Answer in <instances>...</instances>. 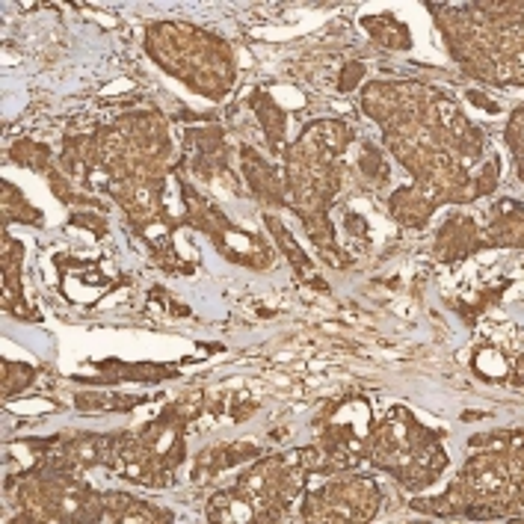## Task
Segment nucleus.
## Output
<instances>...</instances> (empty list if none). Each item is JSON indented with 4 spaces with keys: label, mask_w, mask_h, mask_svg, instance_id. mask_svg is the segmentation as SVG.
<instances>
[{
    "label": "nucleus",
    "mask_w": 524,
    "mask_h": 524,
    "mask_svg": "<svg viewBox=\"0 0 524 524\" xmlns=\"http://www.w3.org/2000/svg\"><path fill=\"white\" fill-rule=\"evenodd\" d=\"M361 71H364L361 66H350V68H347V77L341 80V89H350V86L356 83V77H361Z\"/></svg>",
    "instance_id": "nucleus-1"
}]
</instances>
